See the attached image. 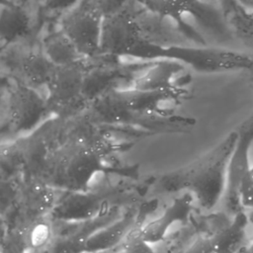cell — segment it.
Returning <instances> with one entry per match:
<instances>
[{
  "label": "cell",
  "mask_w": 253,
  "mask_h": 253,
  "mask_svg": "<svg viewBox=\"0 0 253 253\" xmlns=\"http://www.w3.org/2000/svg\"><path fill=\"white\" fill-rule=\"evenodd\" d=\"M43 2L47 9L53 11H60L74 8L78 0H43Z\"/></svg>",
  "instance_id": "cell-15"
},
{
  "label": "cell",
  "mask_w": 253,
  "mask_h": 253,
  "mask_svg": "<svg viewBox=\"0 0 253 253\" xmlns=\"http://www.w3.org/2000/svg\"><path fill=\"white\" fill-rule=\"evenodd\" d=\"M238 134V140L228 164L224 193L225 206L227 210L234 214L241 211L239 208L241 206L240 187L242 179L249 168L248 149L253 140V118L242 126Z\"/></svg>",
  "instance_id": "cell-4"
},
{
  "label": "cell",
  "mask_w": 253,
  "mask_h": 253,
  "mask_svg": "<svg viewBox=\"0 0 253 253\" xmlns=\"http://www.w3.org/2000/svg\"><path fill=\"white\" fill-rule=\"evenodd\" d=\"M43 52L55 66L78 62L82 56L75 44L61 29L49 34L44 39Z\"/></svg>",
  "instance_id": "cell-8"
},
{
  "label": "cell",
  "mask_w": 253,
  "mask_h": 253,
  "mask_svg": "<svg viewBox=\"0 0 253 253\" xmlns=\"http://www.w3.org/2000/svg\"><path fill=\"white\" fill-rule=\"evenodd\" d=\"M139 40V26L129 14L117 11L104 16L100 40V53L111 55L129 53L137 46Z\"/></svg>",
  "instance_id": "cell-3"
},
{
  "label": "cell",
  "mask_w": 253,
  "mask_h": 253,
  "mask_svg": "<svg viewBox=\"0 0 253 253\" xmlns=\"http://www.w3.org/2000/svg\"><path fill=\"white\" fill-rule=\"evenodd\" d=\"M238 135V131L231 132L211 152L186 167L167 174L160 181L161 187L167 191L187 189L196 196L203 208L211 210L224 196L228 164Z\"/></svg>",
  "instance_id": "cell-1"
},
{
  "label": "cell",
  "mask_w": 253,
  "mask_h": 253,
  "mask_svg": "<svg viewBox=\"0 0 253 253\" xmlns=\"http://www.w3.org/2000/svg\"><path fill=\"white\" fill-rule=\"evenodd\" d=\"M21 66L25 78L32 87L46 85L55 68L44 52L28 53L23 58Z\"/></svg>",
  "instance_id": "cell-10"
},
{
  "label": "cell",
  "mask_w": 253,
  "mask_h": 253,
  "mask_svg": "<svg viewBox=\"0 0 253 253\" xmlns=\"http://www.w3.org/2000/svg\"><path fill=\"white\" fill-rule=\"evenodd\" d=\"M215 250V241L212 237L197 238L192 245L180 253H213Z\"/></svg>",
  "instance_id": "cell-14"
},
{
  "label": "cell",
  "mask_w": 253,
  "mask_h": 253,
  "mask_svg": "<svg viewBox=\"0 0 253 253\" xmlns=\"http://www.w3.org/2000/svg\"><path fill=\"white\" fill-rule=\"evenodd\" d=\"M237 1L245 9L253 11V0H237Z\"/></svg>",
  "instance_id": "cell-16"
},
{
  "label": "cell",
  "mask_w": 253,
  "mask_h": 253,
  "mask_svg": "<svg viewBox=\"0 0 253 253\" xmlns=\"http://www.w3.org/2000/svg\"><path fill=\"white\" fill-rule=\"evenodd\" d=\"M30 31V17L26 10L16 4L3 5L0 12V37L10 44L26 36Z\"/></svg>",
  "instance_id": "cell-7"
},
{
  "label": "cell",
  "mask_w": 253,
  "mask_h": 253,
  "mask_svg": "<svg viewBox=\"0 0 253 253\" xmlns=\"http://www.w3.org/2000/svg\"><path fill=\"white\" fill-rule=\"evenodd\" d=\"M47 102L32 87L17 85L10 96L9 114L15 126H33L47 109Z\"/></svg>",
  "instance_id": "cell-6"
},
{
  "label": "cell",
  "mask_w": 253,
  "mask_h": 253,
  "mask_svg": "<svg viewBox=\"0 0 253 253\" xmlns=\"http://www.w3.org/2000/svg\"><path fill=\"white\" fill-rule=\"evenodd\" d=\"M85 72L79 61L68 65L55 66L46 84L48 90L47 105H67L82 96Z\"/></svg>",
  "instance_id": "cell-5"
},
{
  "label": "cell",
  "mask_w": 253,
  "mask_h": 253,
  "mask_svg": "<svg viewBox=\"0 0 253 253\" xmlns=\"http://www.w3.org/2000/svg\"><path fill=\"white\" fill-rule=\"evenodd\" d=\"M199 6V0H149V9L161 17L180 18Z\"/></svg>",
  "instance_id": "cell-12"
},
{
  "label": "cell",
  "mask_w": 253,
  "mask_h": 253,
  "mask_svg": "<svg viewBox=\"0 0 253 253\" xmlns=\"http://www.w3.org/2000/svg\"><path fill=\"white\" fill-rule=\"evenodd\" d=\"M119 72L108 67H98L85 72L82 97L89 100L98 99L105 94L106 90L118 78Z\"/></svg>",
  "instance_id": "cell-11"
},
{
  "label": "cell",
  "mask_w": 253,
  "mask_h": 253,
  "mask_svg": "<svg viewBox=\"0 0 253 253\" xmlns=\"http://www.w3.org/2000/svg\"><path fill=\"white\" fill-rule=\"evenodd\" d=\"M240 204L243 208L253 210V166L249 167L240 187Z\"/></svg>",
  "instance_id": "cell-13"
},
{
  "label": "cell",
  "mask_w": 253,
  "mask_h": 253,
  "mask_svg": "<svg viewBox=\"0 0 253 253\" xmlns=\"http://www.w3.org/2000/svg\"><path fill=\"white\" fill-rule=\"evenodd\" d=\"M185 195L182 199L177 200L175 204H173L168 211L157 219L152 220L148 224H146L143 228L139 229V233L141 238L147 242H156L161 239L166 232L167 228L173 222V220H177L179 215H186L188 213L189 208H191V196L189 197Z\"/></svg>",
  "instance_id": "cell-9"
},
{
  "label": "cell",
  "mask_w": 253,
  "mask_h": 253,
  "mask_svg": "<svg viewBox=\"0 0 253 253\" xmlns=\"http://www.w3.org/2000/svg\"><path fill=\"white\" fill-rule=\"evenodd\" d=\"M103 18L104 14L95 0H84L62 18L61 30L82 56L100 53Z\"/></svg>",
  "instance_id": "cell-2"
}]
</instances>
